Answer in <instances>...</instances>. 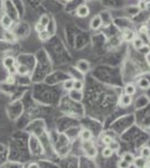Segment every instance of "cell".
I'll use <instances>...</instances> for the list:
<instances>
[{
  "mask_svg": "<svg viewBox=\"0 0 150 168\" xmlns=\"http://www.w3.org/2000/svg\"><path fill=\"white\" fill-rule=\"evenodd\" d=\"M82 148H83V150H84V153H85L86 157H88V158H94V157H96L97 155L96 147H95L94 144H93L91 140H88V141H82Z\"/></svg>",
  "mask_w": 150,
  "mask_h": 168,
  "instance_id": "cell-1",
  "label": "cell"
},
{
  "mask_svg": "<svg viewBox=\"0 0 150 168\" xmlns=\"http://www.w3.org/2000/svg\"><path fill=\"white\" fill-rule=\"evenodd\" d=\"M102 26L103 24H102V20H101L100 15H96L94 16V17H92V19L90 20V28H91L92 30L100 29Z\"/></svg>",
  "mask_w": 150,
  "mask_h": 168,
  "instance_id": "cell-2",
  "label": "cell"
},
{
  "mask_svg": "<svg viewBox=\"0 0 150 168\" xmlns=\"http://www.w3.org/2000/svg\"><path fill=\"white\" fill-rule=\"evenodd\" d=\"M76 15L79 18H85L90 15V7L88 5H79L76 9Z\"/></svg>",
  "mask_w": 150,
  "mask_h": 168,
  "instance_id": "cell-3",
  "label": "cell"
},
{
  "mask_svg": "<svg viewBox=\"0 0 150 168\" xmlns=\"http://www.w3.org/2000/svg\"><path fill=\"white\" fill-rule=\"evenodd\" d=\"M76 67L82 74H85L90 71V63L88 61H85V59H79L76 64Z\"/></svg>",
  "mask_w": 150,
  "mask_h": 168,
  "instance_id": "cell-4",
  "label": "cell"
},
{
  "mask_svg": "<svg viewBox=\"0 0 150 168\" xmlns=\"http://www.w3.org/2000/svg\"><path fill=\"white\" fill-rule=\"evenodd\" d=\"M138 37L144 41V45H149V35H148V27L147 26L141 27V29L139 30Z\"/></svg>",
  "mask_w": 150,
  "mask_h": 168,
  "instance_id": "cell-5",
  "label": "cell"
},
{
  "mask_svg": "<svg viewBox=\"0 0 150 168\" xmlns=\"http://www.w3.org/2000/svg\"><path fill=\"white\" fill-rule=\"evenodd\" d=\"M0 24H1V26L5 28L6 30H8L10 27L12 26V19L11 17L9 15H7V14H5V15L1 17V19H0Z\"/></svg>",
  "mask_w": 150,
  "mask_h": 168,
  "instance_id": "cell-6",
  "label": "cell"
},
{
  "mask_svg": "<svg viewBox=\"0 0 150 168\" xmlns=\"http://www.w3.org/2000/svg\"><path fill=\"white\" fill-rule=\"evenodd\" d=\"M132 103V97H130L128 94H122L119 99V106H123V108H126L129 106L130 104Z\"/></svg>",
  "mask_w": 150,
  "mask_h": 168,
  "instance_id": "cell-7",
  "label": "cell"
},
{
  "mask_svg": "<svg viewBox=\"0 0 150 168\" xmlns=\"http://www.w3.org/2000/svg\"><path fill=\"white\" fill-rule=\"evenodd\" d=\"M132 164L135 166V168H147L148 167L147 159L142 158L141 156H140V157H135V159H133Z\"/></svg>",
  "mask_w": 150,
  "mask_h": 168,
  "instance_id": "cell-8",
  "label": "cell"
},
{
  "mask_svg": "<svg viewBox=\"0 0 150 168\" xmlns=\"http://www.w3.org/2000/svg\"><path fill=\"white\" fill-rule=\"evenodd\" d=\"M135 37H137V36H135V32L131 29H124L123 32H122V38L126 41H132Z\"/></svg>",
  "mask_w": 150,
  "mask_h": 168,
  "instance_id": "cell-9",
  "label": "cell"
},
{
  "mask_svg": "<svg viewBox=\"0 0 150 168\" xmlns=\"http://www.w3.org/2000/svg\"><path fill=\"white\" fill-rule=\"evenodd\" d=\"M2 64L6 68L14 67V66L16 65V58L14 57V56H6L2 61Z\"/></svg>",
  "mask_w": 150,
  "mask_h": 168,
  "instance_id": "cell-10",
  "label": "cell"
},
{
  "mask_svg": "<svg viewBox=\"0 0 150 168\" xmlns=\"http://www.w3.org/2000/svg\"><path fill=\"white\" fill-rule=\"evenodd\" d=\"M135 92H137V88H135V84H126V88H124V94H128L130 97H132V95L135 94Z\"/></svg>",
  "mask_w": 150,
  "mask_h": 168,
  "instance_id": "cell-11",
  "label": "cell"
},
{
  "mask_svg": "<svg viewBox=\"0 0 150 168\" xmlns=\"http://www.w3.org/2000/svg\"><path fill=\"white\" fill-rule=\"evenodd\" d=\"M81 139H82V141H88V140H91L92 139V132L91 130L88 129H83L81 131Z\"/></svg>",
  "mask_w": 150,
  "mask_h": 168,
  "instance_id": "cell-12",
  "label": "cell"
},
{
  "mask_svg": "<svg viewBox=\"0 0 150 168\" xmlns=\"http://www.w3.org/2000/svg\"><path fill=\"white\" fill-rule=\"evenodd\" d=\"M70 97H71V99L73 101H81L83 99V94H82V92H79V91H75V90H71L70 91Z\"/></svg>",
  "mask_w": 150,
  "mask_h": 168,
  "instance_id": "cell-13",
  "label": "cell"
},
{
  "mask_svg": "<svg viewBox=\"0 0 150 168\" xmlns=\"http://www.w3.org/2000/svg\"><path fill=\"white\" fill-rule=\"evenodd\" d=\"M131 43H132L133 48H135V50H142V48H144V46H146V45L144 44V41H142L141 39L139 38V37H135V38L133 39V41H131Z\"/></svg>",
  "mask_w": 150,
  "mask_h": 168,
  "instance_id": "cell-14",
  "label": "cell"
},
{
  "mask_svg": "<svg viewBox=\"0 0 150 168\" xmlns=\"http://www.w3.org/2000/svg\"><path fill=\"white\" fill-rule=\"evenodd\" d=\"M138 86L141 90H148L150 86V83H149V80L146 79V77H141V79H139L138 80Z\"/></svg>",
  "mask_w": 150,
  "mask_h": 168,
  "instance_id": "cell-15",
  "label": "cell"
},
{
  "mask_svg": "<svg viewBox=\"0 0 150 168\" xmlns=\"http://www.w3.org/2000/svg\"><path fill=\"white\" fill-rule=\"evenodd\" d=\"M16 71H17V73L19 74V75H21V76H25V75H27V74L29 73V68L27 67L26 65L20 64L18 67H16Z\"/></svg>",
  "mask_w": 150,
  "mask_h": 168,
  "instance_id": "cell-16",
  "label": "cell"
},
{
  "mask_svg": "<svg viewBox=\"0 0 150 168\" xmlns=\"http://www.w3.org/2000/svg\"><path fill=\"white\" fill-rule=\"evenodd\" d=\"M83 88H84V82H83L82 80H74V82H73V90L82 92Z\"/></svg>",
  "mask_w": 150,
  "mask_h": 168,
  "instance_id": "cell-17",
  "label": "cell"
},
{
  "mask_svg": "<svg viewBox=\"0 0 150 168\" xmlns=\"http://www.w3.org/2000/svg\"><path fill=\"white\" fill-rule=\"evenodd\" d=\"M49 21H50V18H49V16H48V15H41V17H39V19H38V23L41 25V26H44L45 28L49 25Z\"/></svg>",
  "mask_w": 150,
  "mask_h": 168,
  "instance_id": "cell-18",
  "label": "cell"
},
{
  "mask_svg": "<svg viewBox=\"0 0 150 168\" xmlns=\"http://www.w3.org/2000/svg\"><path fill=\"white\" fill-rule=\"evenodd\" d=\"M73 82H74L73 79H67V80H65L63 82V88H64L65 91L70 92L71 90H73Z\"/></svg>",
  "mask_w": 150,
  "mask_h": 168,
  "instance_id": "cell-19",
  "label": "cell"
},
{
  "mask_svg": "<svg viewBox=\"0 0 150 168\" xmlns=\"http://www.w3.org/2000/svg\"><path fill=\"white\" fill-rule=\"evenodd\" d=\"M133 159H135V156H133L132 153H124L123 155H122V160L126 162L128 164H130V165L133 162Z\"/></svg>",
  "mask_w": 150,
  "mask_h": 168,
  "instance_id": "cell-20",
  "label": "cell"
},
{
  "mask_svg": "<svg viewBox=\"0 0 150 168\" xmlns=\"http://www.w3.org/2000/svg\"><path fill=\"white\" fill-rule=\"evenodd\" d=\"M5 41H8V43H14V41H16L15 34L11 32H9V30H7V32H5Z\"/></svg>",
  "mask_w": 150,
  "mask_h": 168,
  "instance_id": "cell-21",
  "label": "cell"
},
{
  "mask_svg": "<svg viewBox=\"0 0 150 168\" xmlns=\"http://www.w3.org/2000/svg\"><path fill=\"white\" fill-rule=\"evenodd\" d=\"M38 38L41 39V41H48V39L50 38V34L47 32V30L45 29V30H43V32H38Z\"/></svg>",
  "mask_w": 150,
  "mask_h": 168,
  "instance_id": "cell-22",
  "label": "cell"
},
{
  "mask_svg": "<svg viewBox=\"0 0 150 168\" xmlns=\"http://www.w3.org/2000/svg\"><path fill=\"white\" fill-rule=\"evenodd\" d=\"M108 147H109L110 149H111V150L114 153V151H118L119 149H120V144H119L118 141H115L114 139H113V140H112V141L110 142L109 144H108Z\"/></svg>",
  "mask_w": 150,
  "mask_h": 168,
  "instance_id": "cell-23",
  "label": "cell"
},
{
  "mask_svg": "<svg viewBox=\"0 0 150 168\" xmlns=\"http://www.w3.org/2000/svg\"><path fill=\"white\" fill-rule=\"evenodd\" d=\"M113 151L110 149L108 146H106L105 148H103V150H102V156L104 157V158H110V157H112V155H113Z\"/></svg>",
  "mask_w": 150,
  "mask_h": 168,
  "instance_id": "cell-24",
  "label": "cell"
},
{
  "mask_svg": "<svg viewBox=\"0 0 150 168\" xmlns=\"http://www.w3.org/2000/svg\"><path fill=\"white\" fill-rule=\"evenodd\" d=\"M148 8V0H139L138 9L139 10H146Z\"/></svg>",
  "mask_w": 150,
  "mask_h": 168,
  "instance_id": "cell-25",
  "label": "cell"
},
{
  "mask_svg": "<svg viewBox=\"0 0 150 168\" xmlns=\"http://www.w3.org/2000/svg\"><path fill=\"white\" fill-rule=\"evenodd\" d=\"M140 153H141V157H142V158H144V159L149 158V155H150L149 147H142L141 150H140Z\"/></svg>",
  "mask_w": 150,
  "mask_h": 168,
  "instance_id": "cell-26",
  "label": "cell"
},
{
  "mask_svg": "<svg viewBox=\"0 0 150 168\" xmlns=\"http://www.w3.org/2000/svg\"><path fill=\"white\" fill-rule=\"evenodd\" d=\"M118 166H119V168H130V164H128L126 162H124V160H122L121 159L120 162H119V164H118Z\"/></svg>",
  "mask_w": 150,
  "mask_h": 168,
  "instance_id": "cell-27",
  "label": "cell"
},
{
  "mask_svg": "<svg viewBox=\"0 0 150 168\" xmlns=\"http://www.w3.org/2000/svg\"><path fill=\"white\" fill-rule=\"evenodd\" d=\"M112 140H113V138H112V137H110V136H104V137H103V139H102L103 144H105L106 146H108V144H109Z\"/></svg>",
  "mask_w": 150,
  "mask_h": 168,
  "instance_id": "cell-28",
  "label": "cell"
},
{
  "mask_svg": "<svg viewBox=\"0 0 150 168\" xmlns=\"http://www.w3.org/2000/svg\"><path fill=\"white\" fill-rule=\"evenodd\" d=\"M35 29H36V32H43V30L46 29V28H45L44 26H41L39 23H37V24L35 25Z\"/></svg>",
  "mask_w": 150,
  "mask_h": 168,
  "instance_id": "cell-29",
  "label": "cell"
},
{
  "mask_svg": "<svg viewBox=\"0 0 150 168\" xmlns=\"http://www.w3.org/2000/svg\"><path fill=\"white\" fill-rule=\"evenodd\" d=\"M6 82L8 83V84H14V83L16 82V80H15V76H12V75H9V76L7 77Z\"/></svg>",
  "mask_w": 150,
  "mask_h": 168,
  "instance_id": "cell-30",
  "label": "cell"
},
{
  "mask_svg": "<svg viewBox=\"0 0 150 168\" xmlns=\"http://www.w3.org/2000/svg\"><path fill=\"white\" fill-rule=\"evenodd\" d=\"M8 73H9V75H12V76H15V74L17 73V71H16V67H15V66H14V67L8 68Z\"/></svg>",
  "mask_w": 150,
  "mask_h": 168,
  "instance_id": "cell-31",
  "label": "cell"
},
{
  "mask_svg": "<svg viewBox=\"0 0 150 168\" xmlns=\"http://www.w3.org/2000/svg\"><path fill=\"white\" fill-rule=\"evenodd\" d=\"M28 168H39V165L37 162H32V164H29Z\"/></svg>",
  "mask_w": 150,
  "mask_h": 168,
  "instance_id": "cell-32",
  "label": "cell"
},
{
  "mask_svg": "<svg viewBox=\"0 0 150 168\" xmlns=\"http://www.w3.org/2000/svg\"><path fill=\"white\" fill-rule=\"evenodd\" d=\"M65 2H71V1H73V0H64Z\"/></svg>",
  "mask_w": 150,
  "mask_h": 168,
  "instance_id": "cell-33",
  "label": "cell"
},
{
  "mask_svg": "<svg viewBox=\"0 0 150 168\" xmlns=\"http://www.w3.org/2000/svg\"><path fill=\"white\" fill-rule=\"evenodd\" d=\"M85 1H90V0H85Z\"/></svg>",
  "mask_w": 150,
  "mask_h": 168,
  "instance_id": "cell-34",
  "label": "cell"
}]
</instances>
